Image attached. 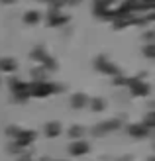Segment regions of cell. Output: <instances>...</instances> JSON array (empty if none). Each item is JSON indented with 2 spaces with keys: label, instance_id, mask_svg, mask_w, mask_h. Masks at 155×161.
<instances>
[{
  "label": "cell",
  "instance_id": "6da1fadb",
  "mask_svg": "<svg viewBox=\"0 0 155 161\" xmlns=\"http://www.w3.org/2000/svg\"><path fill=\"white\" fill-rule=\"evenodd\" d=\"M63 86L55 83H47V80H34L31 85H28V94L36 96V98H43V96H51L61 92Z\"/></svg>",
  "mask_w": 155,
  "mask_h": 161
},
{
  "label": "cell",
  "instance_id": "7a4b0ae2",
  "mask_svg": "<svg viewBox=\"0 0 155 161\" xmlns=\"http://www.w3.org/2000/svg\"><path fill=\"white\" fill-rule=\"evenodd\" d=\"M94 67L98 69L100 73H104V75H114V77L122 75L120 67H118V65H114L112 61H108V57H106V55H100V57H96V61H94Z\"/></svg>",
  "mask_w": 155,
  "mask_h": 161
},
{
  "label": "cell",
  "instance_id": "3957f363",
  "mask_svg": "<svg viewBox=\"0 0 155 161\" xmlns=\"http://www.w3.org/2000/svg\"><path fill=\"white\" fill-rule=\"evenodd\" d=\"M10 91L14 92V96H16V100H18V102H24V100L30 98L28 85L22 83V80H10Z\"/></svg>",
  "mask_w": 155,
  "mask_h": 161
},
{
  "label": "cell",
  "instance_id": "277c9868",
  "mask_svg": "<svg viewBox=\"0 0 155 161\" xmlns=\"http://www.w3.org/2000/svg\"><path fill=\"white\" fill-rule=\"evenodd\" d=\"M130 91H132L134 96H147L149 94V85L140 80V77H132V83H130Z\"/></svg>",
  "mask_w": 155,
  "mask_h": 161
},
{
  "label": "cell",
  "instance_id": "5b68a950",
  "mask_svg": "<svg viewBox=\"0 0 155 161\" xmlns=\"http://www.w3.org/2000/svg\"><path fill=\"white\" fill-rule=\"evenodd\" d=\"M67 22H69V16H65L61 12H49V16H47V24H49L51 28H59Z\"/></svg>",
  "mask_w": 155,
  "mask_h": 161
},
{
  "label": "cell",
  "instance_id": "8992f818",
  "mask_svg": "<svg viewBox=\"0 0 155 161\" xmlns=\"http://www.w3.org/2000/svg\"><path fill=\"white\" fill-rule=\"evenodd\" d=\"M88 151H91V147H88V143L86 142H75V143H71V147H69V153L71 155H86Z\"/></svg>",
  "mask_w": 155,
  "mask_h": 161
},
{
  "label": "cell",
  "instance_id": "52a82bcc",
  "mask_svg": "<svg viewBox=\"0 0 155 161\" xmlns=\"http://www.w3.org/2000/svg\"><path fill=\"white\" fill-rule=\"evenodd\" d=\"M16 69H18V61L14 57H2L0 59V71H2V73H14Z\"/></svg>",
  "mask_w": 155,
  "mask_h": 161
},
{
  "label": "cell",
  "instance_id": "ba28073f",
  "mask_svg": "<svg viewBox=\"0 0 155 161\" xmlns=\"http://www.w3.org/2000/svg\"><path fill=\"white\" fill-rule=\"evenodd\" d=\"M128 132H130L132 138H145V136L149 134V130L143 124H132V126H128Z\"/></svg>",
  "mask_w": 155,
  "mask_h": 161
},
{
  "label": "cell",
  "instance_id": "9c48e42d",
  "mask_svg": "<svg viewBox=\"0 0 155 161\" xmlns=\"http://www.w3.org/2000/svg\"><path fill=\"white\" fill-rule=\"evenodd\" d=\"M61 130H63L61 122H47L45 124V136H47V138H55V136H59Z\"/></svg>",
  "mask_w": 155,
  "mask_h": 161
},
{
  "label": "cell",
  "instance_id": "30bf717a",
  "mask_svg": "<svg viewBox=\"0 0 155 161\" xmlns=\"http://www.w3.org/2000/svg\"><path fill=\"white\" fill-rule=\"evenodd\" d=\"M88 104V96L83 94V92H79V94H73V98H71V106L73 108H85Z\"/></svg>",
  "mask_w": 155,
  "mask_h": 161
},
{
  "label": "cell",
  "instance_id": "8fae6325",
  "mask_svg": "<svg viewBox=\"0 0 155 161\" xmlns=\"http://www.w3.org/2000/svg\"><path fill=\"white\" fill-rule=\"evenodd\" d=\"M47 57H49V55H47V51L43 49V47H36V49L31 51V59L37 61V63H43Z\"/></svg>",
  "mask_w": 155,
  "mask_h": 161
},
{
  "label": "cell",
  "instance_id": "7c38bea8",
  "mask_svg": "<svg viewBox=\"0 0 155 161\" xmlns=\"http://www.w3.org/2000/svg\"><path fill=\"white\" fill-rule=\"evenodd\" d=\"M39 20H42V14L36 12V10H31V12H26V14H24V22H26V24H31V26H34V24H37Z\"/></svg>",
  "mask_w": 155,
  "mask_h": 161
},
{
  "label": "cell",
  "instance_id": "4fadbf2b",
  "mask_svg": "<svg viewBox=\"0 0 155 161\" xmlns=\"http://www.w3.org/2000/svg\"><path fill=\"white\" fill-rule=\"evenodd\" d=\"M88 104H91V108H92L94 112H100V110H104V106H106L102 98H92V100L88 102Z\"/></svg>",
  "mask_w": 155,
  "mask_h": 161
},
{
  "label": "cell",
  "instance_id": "5bb4252c",
  "mask_svg": "<svg viewBox=\"0 0 155 161\" xmlns=\"http://www.w3.org/2000/svg\"><path fill=\"white\" fill-rule=\"evenodd\" d=\"M69 136L71 138H80V136H83V126H73L69 130Z\"/></svg>",
  "mask_w": 155,
  "mask_h": 161
},
{
  "label": "cell",
  "instance_id": "9a60e30c",
  "mask_svg": "<svg viewBox=\"0 0 155 161\" xmlns=\"http://www.w3.org/2000/svg\"><path fill=\"white\" fill-rule=\"evenodd\" d=\"M114 2H116V0H94L96 6H104V8H110Z\"/></svg>",
  "mask_w": 155,
  "mask_h": 161
},
{
  "label": "cell",
  "instance_id": "2e32d148",
  "mask_svg": "<svg viewBox=\"0 0 155 161\" xmlns=\"http://www.w3.org/2000/svg\"><path fill=\"white\" fill-rule=\"evenodd\" d=\"M143 51H145V57H153V55H155V53H153V51H155V45H153V43H149Z\"/></svg>",
  "mask_w": 155,
  "mask_h": 161
},
{
  "label": "cell",
  "instance_id": "e0dca14e",
  "mask_svg": "<svg viewBox=\"0 0 155 161\" xmlns=\"http://www.w3.org/2000/svg\"><path fill=\"white\" fill-rule=\"evenodd\" d=\"M18 161H31V157H30V155H22Z\"/></svg>",
  "mask_w": 155,
  "mask_h": 161
},
{
  "label": "cell",
  "instance_id": "ac0fdd59",
  "mask_svg": "<svg viewBox=\"0 0 155 161\" xmlns=\"http://www.w3.org/2000/svg\"><path fill=\"white\" fill-rule=\"evenodd\" d=\"M0 2H2V4H14L16 0H0Z\"/></svg>",
  "mask_w": 155,
  "mask_h": 161
},
{
  "label": "cell",
  "instance_id": "d6986e66",
  "mask_svg": "<svg viewBox=\"0 0 155 161\" xmlns=\"http://www.w3.org/2000/svg\"><path fill=\"white\" fill-rule=\"evenodd\" d=\"M42 161H49V159H42Z\"/></svg>",
  "mask_w": 155,
  "mask_h": 161
}]
</instances>
